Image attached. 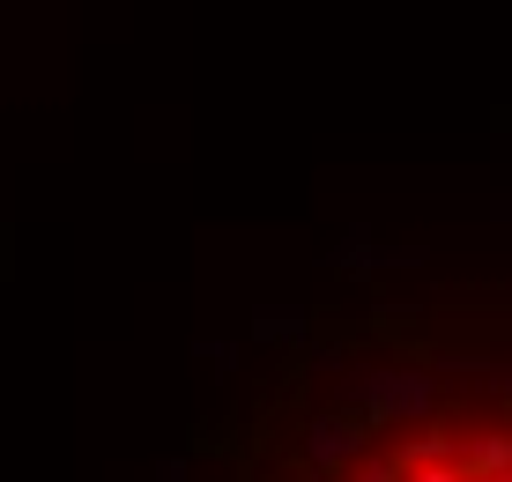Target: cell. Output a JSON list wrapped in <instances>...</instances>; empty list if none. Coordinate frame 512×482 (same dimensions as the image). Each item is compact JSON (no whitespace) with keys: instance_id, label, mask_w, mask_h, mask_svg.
I'll use <instances>...</instances> for the list:
<instances>
[{"instance_id":"3","label":"cell","mask_w":512,"mask_h":482,"mask_svg":"<svg viewBox=\"0 0 512 482\" xmlns=\"http://www.w3.org/2000/svg\"><path fill=\"white\" fill-rule=\"evenodd\" d=\"M253 334H268V342H290V334H297V312H260Z\"/></svg>"},{"instance_id":"2","label":"cell","mask_w":512,"mask_h":482,"mask_svg":"<svg viewBox=\"0 0 512 482\" xmlns=\"http://www.w3.org/2000/svg\"><path fill=\"white\" fill-rule=\"evenodd\" d=\"M357 453H364V431L349 416H312V431H305V460H312V468L334 475V468H349Z\"/></svg>"},{"instance_id":"1","label":"cell","mask_w":512,"mask_h":482,"mask_svg":"<svg viewBox=\"0 0 512 482\" xmlns=\"http://www.w3.org/2000/svg\"><path fill=\"white\" fill-rule=\"evenodd\" d=\"M342 408L364 423H409L431 408V379L423 371H394V364H372V371H349L342 379Z\"/></svg>"}]
</instances>
